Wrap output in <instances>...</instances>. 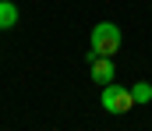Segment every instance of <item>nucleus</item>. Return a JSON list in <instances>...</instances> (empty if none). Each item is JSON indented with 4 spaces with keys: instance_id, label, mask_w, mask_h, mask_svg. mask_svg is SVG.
Instances as JSON below:
<instances>
[{
    "instance_id": "20e7f679",
    "label": "nucleus",
    "mask_w": 152,
    "mask_h": 131,
    "mask_svg": "<svg viewBox=\"0 0 152 131\" xmlns=\"http://www.w3.org/2000/svg\"><path fill=\"white\" fill-rule=\"evenodd\" d=\"M18 25V4L0 0V29H14Z\"/></svg>"
},
{
    "instance_id": "f257e3e1",
    "label": "nucleus",
    "mask_w": 152,
    "mask_h": 131,
    "mask_svg": "<svg viewBox=\"0 0 152 131\" xmlns=\"http://www.w3.org/2000/svg\"><path fill=\"white\" fill-rule=\"evenodd\" d=\"M120 43L124 39H120V29L113 21H99L88 36V57H117Z\"/></svg>"
},
{
    "instance_id": "f03ea898",
    "label": "nucleus",
    "mask_w": 152,
    "mask_h": 131,
    "mask_svg": "<svg viewBox=\"0 0 152 131\" xmlns=\"http://www.w3.org/2000/svg\"><path fill=\"white\" fill-rule=\"evenodd\" d=\"M99 103H103V110L106 113H127L131 106H134V96H131V89L127 85H117V82H110V85H103V96H99Z\"/></svg>"
},
{
    "instance_id": "7ed1b4c3",
    "label": "nucleus",
    "mask_w": 152,
    "mask_h": 131,
    "mask_svg": "<svg viewBox=\"0 0 152 131\" xmlns=\"http://www.w3.org/2000/svg\"><path fill=\"white\" fill-rule=\"evenodd\" d=\"M88 75H92V82L110 85V82H113V75H117L113 57H88Z\"/></svg>"
},
{
    "instance_id": "39448f33",
    "label": "nucleus",
    "mask_w": 152,
    "mask_h": 131,
    "mask_svg": "<svg viewBox=\"0 0 152 131\" xmlns=\"http://www.w3.org/2000/svg\"><path fill=\"white\" fill-rule=\"evenodd\" d=\"M131 96H134V103H152V82H138V85H131Z\"/></svg>"
}]
</instances>
